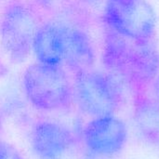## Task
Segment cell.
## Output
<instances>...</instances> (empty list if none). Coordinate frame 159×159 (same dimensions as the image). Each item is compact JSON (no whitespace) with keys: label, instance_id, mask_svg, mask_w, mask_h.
<instances>
[{"label":"cell","instance_id":"52a82bcc","mask_svg":"<svg viewBox=\"0 0 159 159\" xmlns=\"http://www.w3.org/2000/svg\"><path fill=\"white\" fill-rule=\"evenodd\" d=\"M31 143L34 154L40 159H61L72 147L74 136L59 123L43 121L34 126Z\"/></svg>","mask_w":159,"mask_h":159},{"label":"cell","instance_id":"3957f363","mask_svg":"<svg viewBox=\"0 0 159 159\" xmlns=\"http://www.w3.org/2000/svg\"><path fill=\"white\" fill-rule=\"evenodd\" d=\"M40 22L35 11L20 2L8 4L0 13V43L14 63L24 61L33 50Z\"/></svg>","mask_w":159,"mask_h":159},{"label":"cell","instance_id":"8992f818","mask_svg":"<svg viewBox=\"0 0 159 159\" xmlns=\"http://www.w3.org/2000/svg\"><path fill=\"white\" fill-rule=\"evenodd\" d=\"M85 144L100 156H113L123 150L128 142V128L115 115L92 118L84 129Z\"/></svg>","mask_w":159,"mask_h":159},{"label":"cell","instance_id":"30bf717a","mask_svg":"<svg viewBox=\"0 0 159 159\" xmlns=\"http://www.w3.org/2000/svg\"><path fill=\"white\" fill-rule=\"evenodd\" d=\"M133 119L138 132L146 142L159 144V101L139 100Z\"/></svg>","mask_w":159,"mask_h":159},{"label":"cell","instance_id":"8fae6325","mask_svg":"<svg viewBox=\"0 0 159 159\" xmlns=\"http://www.w3.org/2000/svg\"><path fill=\"white\" fill-rule=\"evenodd\" d=\"M0 159H23L18 150L4 142H0Z\"/></svg>","mask_w":159,"mask_h":159},{"label":"cell","instance_id":"7a4b0ae2","mask_svg":"<svg viewBox=\"0 0 159 159\" xmlns=\"http://www.w3.org/2000/svg\"><path fill=\"white\" fill-rule=\"evenodd\" d=\"M23 88L29 102L45 111L63 109L74 97V88L61 65L31 64L23 75Z\"/></svg>","mask_w":159,"mask_h":159},{"label":"cell","instance_id":"5b68a950","mask_svg":"<svg viewBox=\"0 0 159 159\" xmlns=\"http://www.w3.org/2000/svg\"><path fill=\"white\" fill-rule=\"evenodd\" d=\"M104 20L109 29L135 41H151L157 27L156 12L147 0H107Z\"/></svg>","mask_w":159,"mask_h":159},{"label":"cell","instance_id":"6da1fadb","mask_svg":"<svg viewBox=\"0 0 159 159\" xmlns=\"http://www.w3.org/2000/svg\"><path fill=\"white\" fill-rule=\"evenodd\" d=\"M151 41L131 40L110 30L105 36L103 62L111 75L136 84L154 80L159 71V53Z\"/></svg>","mask_w":159,"mask_h":159},{"label":"cell","instance_id":"4fadbf2b","mask_svg":"<svg viewBox=\"0 0 159 159\" xmlns=\"http://www.w3.org/2000/svg\"><path fill=\"white\" fill-rule=\"evenodd\" d=\"M155 92H156V95L157 96V99L159 101V75H157V77L156 78V81H155Z\"/></svg>","mask_w":159,"mask_h":159},{"label":"cell","instance_id":"7c38bea8","mask_svg":"<svg viewBox=\"0 0 159 159\" xmlns=\"http://www.w3.org/2000/svg\"><path fill=\"white\" fill-rule=\"evenodd\" d=\"M40 6H42V7H47V8H48V7H51L53 5H54V3L56 2V0H35Z\"/></svg>","mask_w":159,"mask_h":159},{"label":"cell","instance_id":"277c9868","mask_svg":"<svg viewBox=\"0 0 159 159\" xmlns=\"http://www.w3.org/2000/svg\"><path fill=\"white\" fill-rule=\"evenodd\" d=\"M74 94L80 109L92 118L115 115L121 102L115 77L91 69L75 75Z\"/></svg>","mask_w":159,"mask_h":159},{"label":"cell","instance_id":"ba28073f","mask_svg":"<svg viewBox=\"0 0 159 159\" xmlns=\"http://www.w3.org/2000/svg\"><path fill=\"white\" fill-rule=\"evenodd\" d=\"M62 34V62L75 75L90 70L96 56L89 36L73 26H61Z\"/></svg>","mask_w":159,"mask_h":159},{"label":"cell","instance_id":"9c48e42d","mask_svg":"<svg viewBox=\"0 0 159 159\" xmlns=\"http://www.w3.org/2000/svg\"><path fill=\"white\" fill-rule=\"evenodd\" d=\"M38 62L61 65L62 63V34L60 25L48 22L40 25L33 43Z\"/></svg>","mask_w":159,"mask_h":159}]
</instances>
